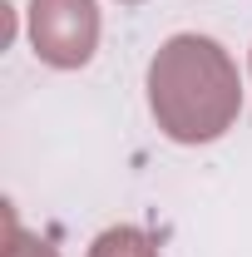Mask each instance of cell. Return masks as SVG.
Here are the masks:
<instances>
[{"label": "cell", "mask_w": 252, "mask_h": 257, "mask_svg": "<svg viewBox=\"0 0 252 257\" xmlns=\"http://www.w3.org/2000/svg\"><path fill=\"white\" fill-rule=\"evenodd\" d=\"M149 109L173 144H213L242 114L237 64L208 35H173L149 64Z\"/></svg>", "instance_id": "obj_1"}, {"label": "cell", "mask_w": 252, "mask_h": 257, "mask_svg": "<svg viewBox=\"0 0 252 257\" xmlns=\"http://www.w3.org/2000/svg\"><path fill=\"white\" fill-rule=\"evenodd\" d=\"M30 45L50 69H79L99 50L94 0H30Z\"/></svg>", "instance_id": "obj_2"}, {"label": "cell", "mask_w": 252, "mask_h": 257, "mask_svg": "<svg viewBox=\"0 0 252 257\" xmlns=\"http://www.w3.org/2000/svg\"><path fill=\"white\" fill-rule=\"evenodd\" d=\"M89 257H158L154 237L144 232V227H109V232H99L94 247H89Z\"/></svg>", "instance_id": "obj_3"}, {"label": "cell", "mask_w": 252, "mask_h": 257, "mask_svg": "<svg viewBox=\"0 0 252 257\" xmlns=\"http://www.w3.org/2000/svg\"><path fill=\"white\" fill-rule=\"evenodd\" d=\"M0 257H60L45 237H25L20 227H15V218H10V237H5V252Z\"/></svg>", "instance_id": "obj_4"}, {"label": "cell", "mask_w": 252, "mask_h": 257, "mask_svg": "<svg viewBox=\"0 0 252 257\" xmlns=\"http://www.w3.org/2000/svg\"><path fill=\"white\" fill-rule=\"evenodd\" d=\"M129 5H134V0H129Z\"/></svg>", "instance_id": "obj_5"}]
</instances>
